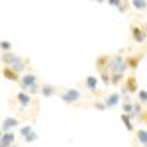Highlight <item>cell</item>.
I'll use <instances>...</instances> for the list:
<instances>
[{
  "label": "cell",
  "instance_id": "1",
  "mask_svg": "<svg viewBox=\"0 0 147 147\" xmlns=\"http://www.w3.org/2000/svg\"><path fill=\"white\" fill-rule=\"evenodd\" d=\"M80 99H81V93H80L78 90H75V88L66 90V91L63 93V96H62V100L66 102V103H74V102H77V100H80Z\"/></svg>",
  "mask_w": 147,
  "mask_h": 147
},
{
  "label": "cell",
  "instance_id": "2",
  "mask_svg": "<svg viewBox=\"0 0 147 147\" xmlns=\"http://www.w3.org/2000/svg\"><path fill=\"white\" fill-rule=\"evenodd\" d=\"M110 68H112L115 72H122V71H124L125 68H127V65L124 63V60H122V57H113V60H112V62H110Z\"/></svg>",
  "mask_w": 147,
  "mask_h": 147
},
{
  "label": "cell",
  "instance_id": "3",
  "mask_svg": "<svg viewBox=\"0 0 147 147\" xmlns=\"http://www.w3.org/2000/svg\"><path fill=\"white\" fill-rule=\"evenodd\" d=\"M131 30H132V37L136 38L137 43H143V41L146 40V32H147V31H143V30L138 28V27H132Z\"/></svg>",
  "mask_w": 147,
  "mask_h": 147
},
{
  "label": "cell",
  "instance_id": "4",
  "mask_svg": "<svg viewBox=\"0 0 147 147\" xmlns=\"http://www.w3.org/2000/svg\"><path fill=\"white\" fill-rule=\"evenodd\" d=\"M119 100H121V96H119L118 93H113V94H110V96L106 97L105 105H106L107 107H115V106L119 103Z\"/></svg>",
  "mask_w": 147,
  "mask_h": 147
},
{
  "label": "cell",
  "instance_id": "5",
  "mask_svg": "<svg viewBox=\"0 0 147 147\" xmlns=\"http://www.w3.org/2000/svg\"><path fill=\"white\" fill-rule=\"evenodd\" d=\"M3 75H5L7 80H12V81H18V80H19V77H18V71H15L12 66L3 69Z\"/></svg>",
  "mask_w": 147,
  "mask_h": 147
},
{
  "label": "cell",
  "instance_id": "6",
  "mask_svg": "<svg viewBox=\"0 0 147 147\" xmlns=\"http://www.w3.org/2000/svg\"><path fill=\"white\" fill-rule=\"evenodd\" d=\"M34 84H35V75H32V74H28V75H25L22 78V87H24V90L31 87V85H34Z\"/></svg>",
  "mask_w": 147,
  "mask_h": 147
},
{
  "label": "cell",
  "instance_id": "7",
  "mask_svg": "<svg viewBox=\"0 0 147 147\" xmlns=\"http://www.w3.org/2000/svg\"><path fill=\"white\" fill-rule=\"evenodd\" d=\"M137 80L134 78V77H129L128 80H127V90L128 91H131V93H134V91H137Z\"/></svg>",
  "mask_w": 147,
  "mask_h": 147
},
{
  "label": "cell",
  "instance_id": "8",
  "mask_svg": "<svg viewBox=\"0 0 147 147\" xmlns=\"http://www.w3.org/2000/svg\"><path fill=\"white\" fill-rule=\"evenodd\" d=\"M18 125V121L15 119V118H7V119H5L3 121V129H9L10 127H16Z\"/></svg>",
  "mask_w": 147,
  "mask_h": 147
},
{
  "label": "cell",
  "instance_id": "9",
  "mask_svg": "<svg viewBox=\"0 0 147 147\" xmlns=\"http://www.w3.org/2000/svg\"><path fill=\"white\" fill-rule=\"evenodd\" d=\"M132 6L137 10H144L147 7V2L146 0H132Z\"/></svg>",
  "mask_w": 147,
  "mask_h": 147
},
{
  "label": "cell",
  "instance_id": "10",
  "mask_svg": "<svg viewBox=\"0 0 147 147\" xmlns=\"http://www.w3.org/2000/svg\"><path fill=\"white\" fill-rule=\"evenodd\" d=\"M2 59L5 60V62H7L9 65H12L13 62H16V60H18L19 57H18V56H13L12 53H5V55L2 56Z\"/></svg>",
  "mask_w": 147,
  "mask_h": 147
},
{
  "label": "cell",
  "instance_id": "11",
  "mask_svg": "<svg viewBox=\"0 0 147 147\" xmlns=\"http://www.w3.org/2000/svg\"><path fill=\"white\" fill-rule=\"evenodd\" d=\"M143 57V55H138V56H136V57H129L128 60H127V63H129L128 66H131V68H137V65H138V62H140V59Z\"/></svg>",
  "mask_w": 147,
  "mask_h": 147
},
{
  "label": "cell",
  "instance_id": "12",
  "mask_svg": "<svg viewBox=\"0 0 147 147\" xmlns=\"http://www.w3.org/2000/svg\"><path fill=\"white\" fill-rule=\"evenodd\" d=\"M18 100H19L21 105L27 106V105L30 103V96H28V94H24V93H19V94H18Z\"/></svg>",
  "mask_w": 147,
  "mask_h": 147
},
{
  "label": "cell",
  "instance_id": "13",
  "mask_svg": "<svg viewBox=\"0 0 147 147\" xmlns=\"http://www.w3.org/2000/svg\"><path fill=\"white\" fill-rule=\"evenodd\" d=\"M87 87H88L90 90H96V87H97V80H96L94 77H87Z\"/></svg>",
  "mask_w": 147,
  "mask_h": 147
},
{
  "label": "cell",
  "instance_id": "14",
  "mask_svg": "<svg viewBox=\"0 0 147 147\" xmlns=\"http://www.w3.org/2000/svg\"><path fill=\"white\" fill-rule=\"evenodd\" d=\"M137 136H138V140H140V143H143V144L147 147V131H143V129H140Z\"/></svg>",
  "mask_w": 147,
  "mask_h": 147
},
{
  "label": "cell",
  "instance_id": "15",
  "mask_svg": "<svg viewBox=\"0 0 147 147\" xmlns=\"http://www.w3.org/2000/svg\"><path fill=\"white\" fill-rule=\"evenodd\" d=\"M10 66H12V68H13L15 71H22L24 68H25V65H24V63H22V60H21V57H19L18 60H16V62H13V63H12Z\"/></svg>",
  "mask_w": 147,
  "mask_h": 147
},
{
  "label": "cell",
  "instance_id": "16",
  "mask_svg": "<svg viewBox=\"0 0 147 147\" xmlns=\"http://www.w3.org/2000/svg\"><path fill=\"white\" fill-rule=\"evenodd\" d=\"M122 121H124V124H125L127 129L132 131V124H131V121L128 119V115H122Z\"/></svg>",
  "mask_w": 147,
  "mask_h": 147
},
{
  "label": "cell",
  "instance_id": "17",
  "mask_svg": "<svg viewBox=\"0 0 147 147\" xmlns=\"http://www.w3.org/2000/svg\"><path fill=\"white\" fill-rule=\"evenodd\" d=\"M122 80V72H115L112 77V84H118Z\"/></svg>",
  "mask_w": 147,
  "mask_h": 147
},
{
  "label": "cell",
  "instance_id": "18",
  "mask_svg": "<svg viewBox=\"0 0 147 147\" xmlns=\"http://www.w3.org/2000/svg\"><path fill=\"white\" fill-rule=\"evenodd\" d=\"M138 97H140L141 103H146V102H147V91H146V90H141V91L138 93Z\"/></svg>",
  "mask_w": 147,
  "mask_h": 147
},
{
  "label": "cell",
  "instance_id": "19",
  "mask_svg": "<svg viewBox=\"0 0 147 147\" xmlns=\"http://www.w3.org/2000/svg\"><path fill=\"white\" fill-rule=\"evenodd\" d=\"M35 138H37V134H35V132H32V131H31V132L28 134V136H25V141H28V143L34 141Z\"/></svg>",
  "mask_w": 147,
  "mask_h": 147
},
{
  "label": "cell",
  "instance_id": "20",
  "mask_svg": "<svg viewBox=\"0 0 147 147\" xmlns=\"http://www.w3.org/2000/svg\"><path fill=\"white\" fill-rule=\"evenodd\" d=\"M124 110L127 113H131V112H134V106L131 103H124Z\"/></svg>",
  "mask_w": 147,
  "mask_h": 147
},
{
  "label": "cell",
  "instance_id": "21",
  "mask_svg": "<svg viewBox=\"0 0 147 147\" xmlns=\"http://www.w3.org/2000/svg\"><path fill=\"white\" fill-rule=\"evenodd\" d=\"M107 3L110 6H115V7H119L122 5V0H107Z\"/></svg>",
  "mask_w": 147,
  "mask_h": 147
},
{
  "label": "cell",
  "instance_id": "22",
  "mask_svg": "<svg viewBox=\"0 0 147 147\" xmlns=\"http://www.w3.org/2000/svg\"><path fill=\"white\" fill-rule=\"evenodd\" d=\"M52 93H53V88L52 87H47V85H46V87H43V94L44 96H52Z\"/></svg>",
  "mask_w": 147,
  "mask_h": 147
},
{
  "label": "cell",
  "instance_id": "23",
  "mask_svg": "<svg viewBox=\"0 0 147 147\" xmlns=\"http://www.w3.org/2000/svg\"><path fill=\"white\" fill-rule=\"evenodd\" d=\"M32 129H31V127H25V128H21V132H22V136L25 137V136H28V134L31 132Z\"/></svg>",
  "mask_w": 147,
  "mask_h": 147
},
{
  "label": "cell",
  "instance_id": "24",
  "mask_svg": "<svg viewBox=\"0 0 147 147\" xmlns=\"http://www.w3.org/2000/svg\"><path fill=\"white\" fill-rule=\"evenodd\" d=\"M0 47H2L3 50H9V49H10V43H7V41H0Z\"/></svg>",
  "mask_w": 147,
  "mask_h": 147
},
{
  "label": "cell",
  "instance_id": "25",
  "mask_svg": "<svg viewBox=\"0 0 147 147\" xmlns=\"http://www.w3.org/2000/svg\"><path fill=\"white\" fill-rule=\"evenodd\" d=\"M102 80H103L105 82H109V81H110V78H109V75H107V74H105V72L102 74Z\"/></svg>",
  "mask_w": 147,
  "mask_h": 147
},
{
  "label": "cell",
  "instance_id": "26",
  "mask_svg": "<svg viewBox=\"0 0 147 147\" xmlns=\"http://www.w3.org/2000/svg\"><path fill=\"white\" fill-rule=\"evenodd\" d=\"M38 91V87H37V85L34 84V85H31V93H37Z\"/></svg>",
  "mask_w": 147,
  "mask_h": 147
},
{
  "label": "cell",
  "instance_id": "27",
  "mask_svg": "<svg viewBox=\"0 0 147 147\" xmlns=\"http://www.w3.org/2000/svg\"><path fill=\"white\" fill-rule=\"evenodd\" d=\"M96 107H97V109H105V106L100 105V103H96Z\"/></svg>",
  "mask_w": 147,
  "mask_h": 147
},
{
  "label": "cell",
  "instance_id": "28",
  "mask_svg": "<svg viewBox=\"0 0 147 147\" xmlns=\"http://www.w3.org/2000/svg\"><path fill=\"white\" fill-rule=\"evenodd\" d=\"M144 121L147 122V112H146V116H144Z\"/></svg>",
  "mask_w": 147,
  "mask_h": 147
},
{
  "label": "cell",
  "instance_id": "29",
  "mask_svg": "<svg viewBox=\"0 0 147 147\" xmlns=\"http://www.w3.org/2000/svg\"><path fill=\"white\" fill-rule=\"evenodd\" d=\"M2 136H3V134H2V131H0V140H2Z\"/></svg>",
  "mask_w": 147,
  "mask_h": 147
},
{
  "label": "cell",
  "instance_id": "30",
  "mask_svg": "<svg viewBox=\"0 0 147 147\" xmlns=\"http://www.w3.org/2000/svg\"><path fill=\"white\" fill-rule=\"evenodd\" d=\"M144 30H146V31H147V24H146V27H144Z\"/></svg>",
  "mask_w": 147,
  "mask_h": 147
},
{
  "label": "cell",
  "instance_id": "31",
  "mask_svg": "<svg viewBox=\"0 0 147 147\" xmlns=\"http://www.w3.org/2000/svg\"><path fill=\"white\" fill-rule=\"evenodd\" d=\"M9 147H10V146H9ZM12 147H15V146H12Z\"/></svg>",
  "mask_w": 147,
  "mask_h": 147
}]
</instances>
